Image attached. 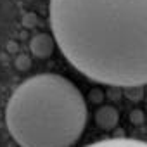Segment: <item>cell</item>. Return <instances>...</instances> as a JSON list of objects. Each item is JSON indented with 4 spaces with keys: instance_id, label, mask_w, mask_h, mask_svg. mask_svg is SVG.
I'll list each match as a JSON object with an SVG mask.
<instances>
[{
    "instance_id": "7a4b0ae2",
    "label": "cell",
    "mask_w": 147,
    "mask_h": 147,
    "mask_svg": "<svg viewBox=\"0 0 147 147\" xmlns=\"http://www.w3.org/2000/svg\"><path fill=\"white\" fill-rule=\"evenodd\" d=\"M83 94L54 73L24 80L5 107V125L21 147H71L87 125Z\"/></svg>"
},
{
    "instance_id": "6da1fadb",
    "label": "cell",
    "mask_w": 147,
    "mask_h": 147,
    "mask_svg": "<svg viewBox=\"0 0 147 147\" xmlns=\"http://www.w3.org/2000/svg\"><path fill=\"white\" fill-rule=\"evenodd\" d=\"M52 36L92 82L147 85V0H50Z\"/></svg>"
},
{
    "instance_id": "8992f818",
    "label": "cell",
    "mask_w": 147,
    "mask_h": 147,
    "mask_svg": "<svg viewBox=\"0 0 147 147\" xmlns=\"http://www.w3.org/2000/svg\"><path fill=\"white\" fill-rule=\"evenodd\" d=\"M14 66H16V69H19V71H28V69L31 67V59H30V55L19 54V55L16 57V61H14Z\"/></svg>"
},
{
    "instance_id": "3957f363",
    "label": "cell",
    "mask_w": 147,
    "mask_h": 147,
    "mask_svg": "<svg viewBox=\"0 0 147 147\" xmlns=\"http://www.w3.org/2000/svg\"><path fill=\"white\" fill-rule=\"evenodd\" d=\"M30 49L31 54L38 59H47L52 55L54 49H55V40L52 35L49 33H36L31 40H30Z\"/></svg>"
},
{
    "instance_id": "277c9868",
    "label": "cell",
    "mask_w": 147,
    "mask_h": 147,
    "mask_svg": "<svg viewBox=\"0 0 147 147\" xmlns=\"http://www.w3.org/2000/svg\"><path fill=\"white\" fill-rule=\"evenodd\" d=\"M119 121V111L114 106H102L95 113V123L102 130H114Z\"/></svg>"
},
{
    "instance_id": "52a82bcc",
    "label": "cell",
    "mask_w": 147,
    "mask_h": 147,
    "mask_svg": "<svg viewBox=\"0 0 147 147\" xmlns=\"http://www.w3.org/2000/svg\"><path fill=\"white\" fill-rule=\"evenodd\" d=\"M125 95H126L130 100L137 102V100H140L142 95H144V87H128V88H125Z\"/></svg>"
},
{
    "instance_id": "ba28073f",
    "label": "cell",
    "mask_w": 147,
    "mask_h": 147,
    "mask_svg": "<svg viewBox=\"0 0 147 147\" xmlns=\"http://www.w3.org/2000/svg\"><path fill=\"white\" fill-rule=\"evenodd\" d=\"M144 119H145V116H144V111L142 109H133L130 113V121L133 125H140V123H144Z\"/></svg>"
},
{
    "instance_id": "5b68a950",
    "label": "cell",
    "mask_w": 147,
    "mask_h": 147,
    "mask_svg": "<svg viewBox=\"0 0 147 147\" xmlns=\"http://www.w3.org/2000/svg\"><path fill=\"white\" fill-rule=\"evenodd\" d=\"M85 147H147V142L137 140V138L118 137V138H104V140L94 142V144L85 145Z\"/></svg>"
},
{
    "instance_id": "30bf717a",
    "label": "cell",
    "mask_w": 147,
    "mask_h": 147,
    "mask_svg": "<svg viewBox=\"0 0 147 147\" xmlns=\"http://www.w3.org/2000/svg\"><path fill=\"white\" fill-rule=\"evenodd\" d=\"M23 23H24V26H30V28H31V26L36 24V16H35L33 12H31V14H26L24 19H23Z\"/></svg>"
},
{
    "instance_id": "9c48e42d",
    "label": "cell",
    "mask_w": 147,
    "mask_h": 147,
    "mask_svg": "<svg viewBox=\"0 0 147 147\" xmlns=\"http://www.w3.org/2000/svg\"><path fill=\"white\" fill-rule=\"evenodd\" d=\"M88 100H92V102H100V100H104V92L97 87V88H92L90 90V94H88Z\"/></svg>"
}]
</instances>
